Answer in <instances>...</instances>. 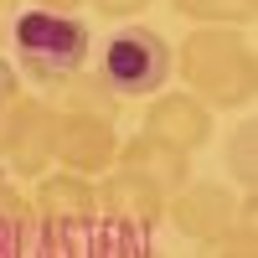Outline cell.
I'll list each match as a JSON object with an SVG mask.
<instances>
[{
  "label": "cell",
  "mask_w": 258,
  "mask_h": 258,
  "mask_svg": "<svg viewBox=\"0 0 258 258\" xmlns=\"http://www.w3.org/2000/svg\"><path fill=\"white\" fill-rule=\"evenodd\" d=\"M176 73L186 78V93L202 109H248L258 88V62H253L248 31H222V26L186 31L176 52Z\"/></svg>",
  "instance_id": "6da1fadb"
},
{
  "label": "cell",
  "mask_w": 258,
  "mask_h": 258,
  "mask_svg": "<svg viewBox=\"0 0 258 258\" xmlns=\"http://www.w3.org/2000/svg\"><path fill=\"white\" fill-rule=\"evenodd\" d=\"M11 47H16V68L36 78L41 88L73 78L88 68V52H93V36L78 16H57V11H21L16 26H11Z\"/></svg>",
  "instance_id": "7a4b0ae2"
},
{
  "label": "cell",
  "mask_w": 258,
  "mask_h": 258,
  "mask_svg": "<svg viewBox=\"0 0 258 258\" xmlns=\"http://www.w3.org/2000/svg\"><path fill=\"white\" fill-rule=\"evenodd\" d=\"M93 73H98V83L119 103L124 98H145V93H160L170 83V73H176V52H170V41L160 31L124 21V26L103 41V57H98Z\"/></svg>",
  "instance_id": "3957f363"
},
{
  "label": "cell",
  "mask_w": 258,
  "mask_h": 258,
  "mask_svg": "<svg viewBox=\"0 0 258 258\" xmlns=\"http://www.w3.org/2000/svg\"><path fill=\"white\" fill-rule=\"evenodd\" d=\"M119 155V135H114V119H98V114H57L52 124V165L73 170V176H109Z\"/></svg>",
  "instance_id": "277c9868"
},
{
  "label": "cell",
  "mask_w": 258,
  "mask_h": 258,
  "mask_svg": "<svg viewBox=\"0 0 258 258\" xmlns=\"http://www.w3.org/2000/svg\"><path fill=\"white\" fill-rule=\"evenodd\" d=\"M93 197H98V217L109 222L103 232H124V238H150V232L165 222V202H170L150 181L124 176V170L98 176L93 181Z\"/></svg>",
  "instance_id": "5b68a950"
},
{
  "label": "cell",
  "mask_w": 258,
  "mask_h": 258,
  "mask_svg": "<svg viewBox=\"0 0 258 258\" xmlns=\"http://www.w3.org/2000/svg\"><path fill=\"white\" fill-rule=\"evenodd\" d=\"M31 217L47 238H73V232L98 222V197L88 176H73V170H47L36 181L31 197Z\"/></svg>",
  "instance_id": "8992f818"
},
{
  "label": "cell",
  "mask_w": 258,
  "mask_h": 258,
  "mask_svg": "<svg viewBox=\"0 0 258 258\" xmlns=\"http://www.w3.org/2000/svg\"><path fill=\"white\" fill-rule=\"evenodd\" d=\"M232 212H238V191L217 181H191L165 202V222L191 243H217L232 232Z\"/></svg>",
  "instance_id": "52a82bcc"
},
{
  "label": "cell",
  "mask_w": 258,
  "mask_h": 258,
  "mask_svg": "<svg viewBox=\"0 0 258 258\" xmlns=\"http://www.w3.org/2000/svg\"><path fill=\"white\" fill-rule=\"evenodd\" d=\"M140 135L160 140L170 150H181V155H197V150L212 140V109H202L186 88L181 93H155V103L145 109Z\"/></svg>",
  "instance_id": "ba28073f"
},
{
  "label": "cell",
  "mask_w": 258,
  "mask_h": 258,
  "mask_svg": "<svg viewBox=\"0 0 258 258\" xmlns=\"http://www.w3.org/2000/svg\"><path fill=\"white\" fill-rule=\"evenodd\" d=\"M114 170L124 176H140L160 191V197H176L181 186H191V155L170 150L150 135H135V140H119V155H114Z\"/></svg>",
  "instance_id": "9c48e42d"
},
{
  "label": "cell",
  "mask_w": 258,
  "mask_h": 258,
  "mask_svg": "<svg viewBox=\"0 0 258 258\" xmlns=\"http://www.w3.org/2000/svg\"><path fill=\"white\" fill-rule=\"evenodd\" d=\"M52 124H57V109H52L47 98H31L26 119H21V135H16L11 155H6V165L16 170V176L41 181L52 170Z\"/></svg>",
  "instance_id": "30bf717a"
},
{
  "label": "cell",
  "mask_w": 258,
  "mask_h": 258,
  "mask_svg": "<svg viewBox=\"0 0 258 258\" xmlns=\"http://www.w3.org/2000/svg\"><path fill=\"white\" fill-rule=\"evenodd\" d=\"M47 103H52L57 114H98V119H114V114H119V98L98 83L93 68H83V73H73V78L52 83V88H47Z\"/></svg>",
  "instance_id": "8fae6325"
},
{
  "label": "cell",
  "mask_w": 258,
  "mask_h": 258,
  "mask_svg": "<svg viewBox=\"0 0 258 258\" xmlns=\"http://www.w3.org/2000/svg\"><path fill=\"white\" fill-rule=\"evenodd\" d=\"M170 11L197 21V26H222V31H248L258 16V0H170Z\"/></svg>",
  "instance_id": "7c38bea8"
},
{
  "label": "cell",
  "mask_w": 258,
  "mask_h": 258,
  "mask_svg": "<svg viewBox=\"0 0 258 258\" xmlns=\"http://www.w3.org/2000/svg\"><path fill=\"white\" fill-rule=\"evenodd\" d=\"M227 170H232L238 186L258 181V124L253 119H243L238 129H232V140H227Z\"/></svg>",
  "instance_id": "4fadbf2b"
},
{
  "label": "cell",
  "mask_w": 258,
  "mask_h": 258,
  "mask_svg": "<svg viewBox=\"0 0 258 258\" xmlns=\"http://www.w3.org/2000/svg\"><path fill=\"white\" fill-rule=\"evenodd\" d=\"M31 202L21 197V191L0 176V243H26L31 238Z\"/></svg>",
  "instance_id": "5bb4252c"
},
{
  "label": "cell",
  "mask_w": 258,
  "mask_h": 258,
  "mask_svg": "<svg viewBox=\"0 0 258 258\" xmlns=\"http://www.w3.org/2000/svg\"><path fill=\"white\" fill-rule=\"evenodd\" d=\"M83 258H165L150 248V238H124V232H98V238L88 243V253Z\"/></svg>",
  "instance_id": "9a60e30c"
},
{
  "label": "cell",
  "mask_w": 258,
  "mask_h": 258,
  "mask_svg": "<svg viewBox=\"0 0 258 258\" xmlns=\"http://www.w3.org/2000/svg\"><path fill=\"white\" fill-rule=\"evenodd\" d=\"M26 109H31V98H26V93L0 98V160L11 155V145H16V135H21V119H26Z\"/></svg>",
  "instance_id": "2e32d148"
},
{
  "label": "cell",
  "mask_w": 258,
  "mask_h": 258,
  "mask_svg": "<svg viewBox=\"0 0 258 258\" xmlns=\"http://www.w3.org/2000/svg\"><path fill=\"white\" fill-rule=\"evenodd\" d=\"M88 6H93L103 21H129V16H140L150 0H88Z\"/></svg>",
  "instance_id": "e0dca14e"
},
{
  "label": "cell",
  "mask_w": 258,
  "mask_h": 258,
  "mask_svg": "<svg viewBox=\"0 0 258 258\" xmlns=\"http://www.w3.org/2000/svg\"><path fill=\"white\" fill-rule=\"evenodd\" d=\"M207 248H212V258H253V238H238V232H227V238L207 243Z\"/></svg>",
  "instance_id": "ac0fdd59"
},
{
  "label": "cell",
  "mask_w": 258,
  "mask_h": 258,
  "mask_svg": "<svg viewBox=\"0 0 258 258\" xmlns=\"http://www.w3.org/2000/svg\"><path fill=\"white\" fill-rule=\"evenodd\" d=\"M16 16H21V0H0V47L11 41V26H16Z\"/></svg>",
  "instance_id": "d6986e66"
},
{
  "label": "cell",
  "mask_w": 258,
  "mask_h": 258,
  "mask_svg": "<svg viewBox=\"0 0 258 258\" xmlns=\"http://www.w3.org/2000/svg\"><path fill=\"white\" fill-rule=\"evenodd\" d=\"M78 6H88V0H31V11H57V16H73Z\"/></svg>",
  "instance_id": "ffe728a7"
}]
</instances>
